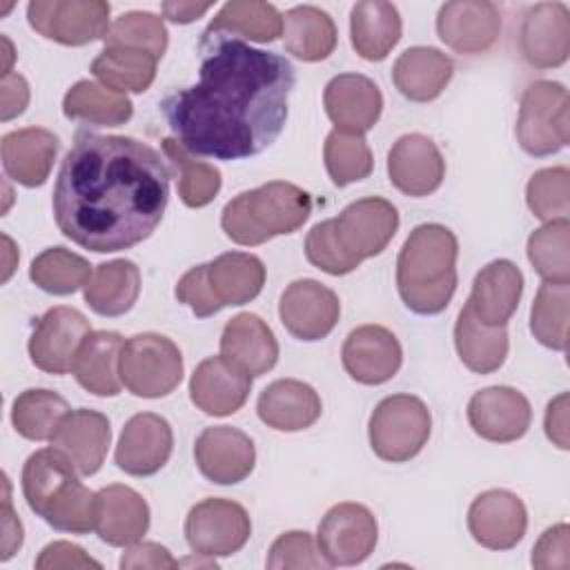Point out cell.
Instances as JSON below:
<instances>
[{"mask_svg": "<svg viewBox=\"0 0 570 570\" xmlns=\"http://www.w3.org/2000/svg\"><path fill=\"white\" fill-rule=\"evenodd\" d=\"M198 49V82L160 100L169 129L196 156H258L285 127L296 85L292 62L227 33L203 31Z\"/></svg>", "mask_w": 570, "mask_h": 570, "instance_id": "6da1fadb", "label": "cell"}, {"mask_svg": "<svg viewBox=\"0 0 570 570\" xmlns=\"http://www.w3.org/2000/svg\"><path fill=\"white\" fill-rule=\"evenodd\" d=\"M169 178L167 160L147 142L78 131L53 185L56 225L85 249H129L160 225Z\"/></svg>", "mask_w": 570, "mask_h": 570, "instance_id": "7a4b0ae2", "label": "cell"}, {"mask_svg": "<svg viewBox=\"0 0 570 570\" xmlns=\"http://www.w3.org/2000/svg\"><path fill=\"white\" fill-rule=\"evenodd\" d=\"M456 236L439 223H423L410 232L396 258V287L416 314L443 312L456 289Z\"/></svg>", "mask_w": 570, "mask_h": 570, "instance_id": "3957f363", "label": "cell"}, {"mask_svg": "<svg viewBox=\"0 0 570 570\" xmlns=\"http://www.w3.org/2000/svg\"><path fill=\"white\" fill-rule=\"evenodd\" d=\"M22 494L31 512L53 530L87 534L96 525V492L82 485L76 465L53 445L27 459Z\"/></svg>", "mask_w": 570, "mask_h": 570, "instance_id": "277c9868", "label": "cell"}, {"mask_svg": "<svg viewBox=\"0 0 570 570\" xmlns=\"http://www.w3.org/2000/svg\"><path fill=\"white\" fill-rule=\"evenodd\" d=\"M312 214V196L298 185L272 180L234 196L220 214L225 236L238 245H263L274 236L292 234Z\"/></svg>", "mask_w": 570, "mask_h": 570, "instance_id": "5b68a950", "label": "cell"}, {"mask_svg": "<svg viewBox=\"0 0 570 570\" xmlns=\"http://www.w3.org/2000/svg\"><path fill=\"white\" fill-rule=\"evenodd\" d=\"M118 374L134 396L160 399L178 387L183 379V354L167 336L154 332L136 334L120 347Z\"/></svg>", "mask_w": 570, "mask_h": 570, "instance_id": "8992f818", "label": "cell"}, {"mask_svg": "<svg viewBox=\"0 0 570 570\" xmlns=\"http://www.w3.org/2000/svg\"><path fill=\"white\" fill-rule=\"evenodd\" d=\"M428 405L412 394L385 396L372 412L367 434L374 454L390 463L414 459L430 439Z\"/></svg>", "mask_w": 570, "mask_h": 570, "instance_id": "52a82bcc", "label": "cell"}, {"mask_svg": "<svg viewBox=\"0 0 570 570\" xmlns=\"http://www.w3.org/2000/svg\"><path fill=\"white\" fill-rule=\"evenodd\" d=\"M517 140L530 156H550L570 140L568 91L561 82L537 80L521 96Z\"/></svg>", "mask_w": 570, "mask_h": 570, "instance_id": "ba28073f", "label": "cell"}, {"mask_svg": "<svg viewBox=\"0 0 570 570\" xmlns=\"http://www.w3.org/2000/svg\"><path fill=\"white\" fill-rule=\"evenodd\" d=\"M27 20L42 38L80 47L105 40L109 31V4L102 0H33Z\"/></svg>", "mask_w": 570, "mask_h": 570, "instance_id": "9c48e42d", "label": "cell"}, {"mask_svg": "<svg viewBox=\"0 0 570 570\" xmlns=\"http://www.w3.org/2000/svg\"><path fill=\"white\" fill-rule=\"evenodd\" d=\"M252 534L247 510L232 499H203L185 519V539L194 554L229 557L238 552Z\"/></svg>", "mask_w": 570, "mask_h": 570, "instance_id": "30bf717a", "label": "cell"}, {"mask_svg": "<svg viewBox=\"0 0 570 570\" xmlns=\"http://www.w3.org/2000/svg\"><path fill=\"white\" fill-rule=\"evenodd\" d=\"M334 238L341 249L361 265L365 258L381 254L399 229L396 207L379 196L350 203L336 218H330Z\"/></svg>", "mask_w": 570, "mask_h": 570, "instance_id": "8fae6325", "label": "cell"}, {"mask_svg": "<svg viewBox=\"0 0 570 570\" xmlns=\"http://www.w3.org/2000/svg\"><path fill=\"white\" fill-rule=\"evenodd\" d=\"M379 525L374 514L361 503H336L318 523L316 543L330 566L363 563L376 546Z\"/></svg>", "mask_w": 570, "mask_h": 570, "instance_id": "7c38bea8", "label": "cell"}, {"mask_svg": "<svg viewBox=\"0 0 570 570\" xmlns=\"http://www.w3.org/2000/svg\"><path fill=\"white\" fill-rule=\"evenodd\" d=\"M91 334V325L73 307H51L33 325L29 338L31 363L49 374H67L73 367L82 341Z\"/></svg>", "mask_w": 570, "mask_h": 570, "instance_id": "4fadbf2b", "label": "cell"}, {"mask_svg": "<svg viewBox=\"0 0 570 570\" xmlns=\"http://www.w3.org/2000/svg\"><path fill=\"white\" fill-rule=\"evenodd\" d=\"M283 327L298 341L325 338L341 316L338 296L314 278H301L285 287L278 301Z\"/></svg>", "mask_w": 570, "mask_h": 570, "instance_id": "5bb4252c", "label": "cell"}, {"mask_svg": "<svg viewBox=\"0 0 570 570\" xmlns=\"http://www.w3.org/2000/svg\"><path fill=\"white\" fill-rule=\"evenodd\" d=\"M194 459L205 479L218 485H234L249 476L256 463L254 441L238 428H205L194 443Z\"/></svg>", "mask_w": 570, "mask_h": 570, "instance_id": "9a60e30c", "label": "cell"}, {"mask_svg": "<svg viewBox=\"0 0 570 570\" xmlns=\"http://www.w3.org/2000/svg\"><path fill=\"white\" fill-rule=\"evenodd\" d=\"M468 421L474 434L481 439L492 443H510L528 432L532 410L519 390L492 385L470 399Z\"/></svg>", "mask_w": 570, "mask_h": 570, "instance_id": "2e32d148", "label": "cell"}, {"mask_svg": "<svg viewBox=\"0 0 570 570\" xmlns=\"http://www.w3.org/2000/svg\"><path fill=\"white\" fill-rule=\"evenodd\" d=\"M171 448L174 432L169 421L154 412H140L125 423L114 459L131 476H151L169 461Z\"/></svg>", "mask_w": 570, "mask_h": 570, "instance_id": "e0dca14e", "label": "cell"}, {"mask_svg": "<svg viewBox=\"0 0 570 570\" xmlns=\"http://www.w3.org/2000/svg\"><path fill=\"white\" fill-rule=\"evenodd\" d=\"M528 528L523 501L508 490L481 492L468 510V530L476 543L488 550L514 548Z\"/></svg>", "mask_w": 570, "mask_h": 570, "instance_id": "ac0fdd59", "label": "cell"}, {"mask_svg": "<svg viewBox=\"0 0 570 570\" xmlns=\"http://www.w3.org/2000/svg\"><path fill=\"white\" fill-rule=\"evenodd\" d=\"M436 33L456 53H483L499 40L501 13L488 0L445 2L436 16Z\"/></svg>", "mask_w": 570, "mask_h": 570, "instance_id": "d6986e66", "label": "cell"}, {"mask_svg": "<svg viewBox=\"0 0 570 570\" xmlns=\"http://www.w3.org/2000/svg\"><path fill=\"white\" fill-rule=\"evenodd\" d=\"M345 372L363 385L390 381L401 363L403 350L399 338L383 325H361L352 330L341 350Z\"/></svg>", "mask_w": 570, "mask_h": 570, "instance_id": "ffe728a7", "label": "cell"}, {"mask_svg": "<svg viewBox=\"0 0 570 570\" xmlns=\"http://www.w3.org/2000/svg\"><path fill=\"white\" fill-rule=\"evenodd\" d=\"M252 390V376L234 361L209 356L200 361L189 379L191 403L209 416H229L238 412Z\"/></svg>", "mask_w": 570, "mask_h": 570, "instance_id": "44dd1931", "label": "cell"}, {"mask_svg": "<svg viewBox=\"0 0 570 570\" xmlns=\"http://www.w3.org/2000/svg\"><path fill=\"white\" fill-rule=\"evenodd\" d=\"M521 53L537 69L561 67L570 56V11L563 2L532 4L521 22Z\"/></svg>", "mask_w": 570, "mask_h": 570, "instance_id": "7402d4cb", "label": "cell"}, {"mask_svg": "<svg viewBox=\"0 0 570 570\" xmlns=\"http://www.w3.org/2000/svg\"><path fill=\"white\" fill-rule=\"evenodd\" d=\"M323 105L334 129L363 136L383 111V96L374 80L363 73H341L325 85Z\"/></svg>", "mask_w": 570, "mask_h": 570, "instance_id": "603a6c76", "label": "cell"}, {"mask_svg": "<svg viewBox=\"0 0 570 570\" xmlns=\"http://www.w3.org/2000/svg\"><path fill=\"white\" fill-rule=\"evenodd\" d=\"M387 176L399 191L421 198L441 187L445 160L432 138L423 134H405L387 154Z\"/></svg>", "mask_w": 570, "mask_h": 570, "instance_id": "cb8c5ba5", "label": "cell"}, {"mask_svg": "<svg viewBox=\"0 0 570 570\" xmlns=\"http://www.w3.org/2000/svg\"><path fill=\"white\" fill-rule=\"evenodd\" d=\"M523 294L521 269L505 258L492 261L474 276L468 309L472 316L490 327H503L519 307Z\"/></svg>", "mask_w": 570, "mask_h": 570, "instance_id": "d4e9b609", "label": "cell"}, {"mask_svg": "<svg viewBox=\"0 0 570 570\" xmlns=\"http://www.w3.org/2000/svg\"><path fill=\"white\" fill-rule=\"evenodd\" d=\"M109 443V419L102 412L87 407L71 410L51 436V445L76 465L80 476H91L102 468Z\"/></svg>", "mask_w": 570, "mask_h": 570, "instance_id": "484cf974", "label": "cell"}, {"mask_svg": "<svg viewBox=\"0 0 570 570\" xmlns=\"http://www.w3.org/2000/svg\"><path fill=\"white\" fill-rule=\"evenodd\" d=\"M94 530L109 546H134L149 530V505L129 485L111 483L96 492Z\"/></svg>", "mask_w": 570, "mask_h": 570, "instance_id": "4316f807", "label": "cell"}, {"mask_svg": "<svg viewBox=\"0 0 570 570\" xmlns=\"http://www.w3.org/2000/svg\"><path fill=\"white\" fill-rule=\"evenodd\" d=\"M4 174L22 187H40L58 154V136L42 127H24L2 136Z\"/></svg>", "mask_w": 570, "mask_h": 570, "instance_id": "83f0119b", "label": "cell"}, {"mask_svg": "<svg viewBox=\"0 0 570 570\" xmlns=\"http://www.w3.org/2000/svg\"><path fill=\"white\" fill-rule=\"evenodd\" d=\"M321 410L316 390L296 379H278L269 383L256 401L258 419L278 432H301L314 425Z\"/></svg>", "mask_w": 570, "mask_h": 570, "instance_id": "f1b7e54d", "label": "cell"}, {"mask_svg": "<svg viewBox=\"0 0 570 570\" xmlns=\"http://www.w3.org/2000/svg\"><path fill=\"white\" fill-rule=\"evenodd\" d=\"M220 354L240 365L249 376H261L276 365L278 341L261 316L243 312L225 323Z\"/></svg>", "mask_w": 570, "mask_h": 570, "instance_id": "f546056e", "label": "cell"}, {"mask_svg": "<svg viewBox=\"0 0 570 570\" xmlns=\"http://www.w3.org/2000/svg\"><path fill=\"white\" fill-rule=\"evenodd\" d=\"M452 60L436 47H410L392 67L394 87L412 102L439 98L452 80Z\"/></svg>", "mask_w": 570, "mask_h": 570, "instance_id": "4dcf8cb0", "label": "cell"}, {"mask_svg": "<svg viewBox=\"0 0 570 570\" xmlns=\"http://www.w3.org/2000/svg\"><path fill=\"white\" fill-rule=\"evenodd\" d=\"M209 292L218 307L245 305L254 301L265 285V265L258 256L245 252H227L205 263Z\"/></svg>", "mask_w": 570, "mask_h": 570, "instance_id": "1f68e13d", "label": "cell"}, {"mask_svg": "<svg viewBox=\"0 0 570 570\" xmlns=\"http://www.w3.org/2000/svg\"><path fill=\"white\" fill-rule=\"evenodd\" d=\"M401 13L392 2L363 0L352 7L350 40L363 60L379 62L387 58V53L401 40Z\"/></svg>", "mask_w": 570, "mask_h": 570, "instance_id": "d6a6232c", "label": "cell"}, {"mask_svg": "<svg viewBox=\"0 0 570 570\" xmlns=\"http://www.w3.org/2000/svg\"><path fill=\"white\" fill-rule=\"evenodd\" d=\"M122 343L118 332H91L82 341L71 367L78 385L96 396L120 394L122 381L118 374V358Z\"/></svg>", "mask_w": 570, "mask_h": 570, "instance_id": "836d02e7", "label": "cell"}, {"mask_svg": "<svg viewBox=\"0 0 570 570\" xmlns=\"http://www.w3.org/2000/svg\"><path fill=\"white\" fill-rule=\"evenodd\" d=\"M140 294V272L136 263L116 258L96 265L85 285L87 305L100 316H120L134 307Z\"/></svg>", "mask_w": 570, "mask_h": 570, "instance_id": "e575fe53", "label": "cell"}, {"mask_svg": "<svg viewBox=\"0 0 570 570\" xmlns=\"http://www.w3.org/2000/svg\"><path fill=\"white\" fill-rule=\"evenodd\" d=\"M283 45L303 62L325 60L336 47V24L314 4L292 7L283 16Z\"/></svg>", "mask_w": 570, "mask_h": 570, "instance_id": "d590c367", "label": "cell"}, {"mask_svg": "<svg viewBox=\"0 0 570 570\" xmlns=\"http://www.w3.org/2000/svg\"><path fill=\"white\" fill-rule=\"evenodd\" d=\"M454 345L461 363L476 374H490L499 370L510 347L505 325L490 327L479 323L468 309V305L459 312V318L454 325Z\"/></svg>", "mask_w": 570, "mask_h": 570, "instance_id": "8d00e7d4", "label": "cell"}, {"mask_svg": "<svg viewBox=\"0 0 570 570\" xmlns=\"http://www.w3.org/2000/svg\"><path fill=\"white\" fill-rule=\"evenodd\" d=\"M62 111L67 118L80 120L87 125L118 127L131 118L134 105L125 94L114 91L102 82L78 80L65 94Z\"/></svg>", "mask_w": 570, "mask_h": 570, "instance_id": "74e56055", "label": "cell"}, {"mask_svg": "<svg viewBox=\"0 0 570 570\" xmlns=\"http://www.w3.org/2000/svg\"><path fill=\"white\" fill-rule=\"evenodd\" d=\"M205 31L247 38L252 42H272L283 36V16L269 2L232 0L220 7Z\"/></svg>", "mask_w": 570, "mask_h": 570, "instance_id": "f35d334b", "label": "cell"}, {"mask_svg": "<svg viewBox=\"0 0 570 570\" xmlns=\"http://www.w3.org/2000/svg\"><path fill=\"white\" fill-rule=\"evenodd\" d=\"M158 58L131 47H105L91 62V73L114 91L142 94L156 78Z\"/></svg>", "mask_w": 570, "mask_h": 570, "instance_id": "ab89813d", "label": "cell"}, {"mask_svg": "<svg viewBox=\"0 0 570 570\" xmlns=\"http://www.w3.org/2000/svg\"><path fill=\"white\" fill-rule=\"evenodd\" d=\"M67 401L51 390H24L16 396L11 407V423L16 432L29 441H51L60 421L69 414Z\"/></svg>", "mask_w": 570, "mask_h": 570, "instance_id": "60d3db41", "label": "cell"}, {"mask_svg": "<svg viewBox=\"0 0 570 570\" xmlns=\"http://www.w3.org/2000/svg\"><path fill=\"white\" fill-rule=\"evenodd\" d=\"M163 151L178 174V196L187 207H205L220 191V171L198 160L191 151H187L176 138L163 140Z\"/></svg>", "mask_w": 570, "mask_h": 570, "instance_id": "b9f144b4", "label": "cell"}, {"mask_svg": "<svg viewBox=\"0 0 570 570\" xmlns=\"http://www.w3.org/2000/svg\"><path fill=\"white\" fill-rule=\"evenodd\" d=\"M91 274V265L65 247H49L40 252L29 267V278L42 292L56 296H67L85 287Z\"/></svg>", "mask_w": 570, "mask_h": 570, "instance_id": "7bdbcfd3", "label": "cell"}, {"mask_svg": "<svg viewBox=\"0 0 570 570\" xmlns=\"http://www.w3.org/2000/svg\"><path fill=\"white\" fill-rule=\"evenodd\" d=\"M568 303L570 283L543 281L530 309V330L541 345L559 352L568 347Z\"/></svg>", "mask_w": 570, "mask_h": 570, "instance_id": "ee69618b", "label": "cell"}, {"mask_svg": "<svg viewBox=\"0 0 570 570\" xmlns=\"http://www.w3.org/2000/svg\"><path fill=\"white\" fill-rule=\"evenodd\" d=\"M528 261L548 283H570V223L552 220L528 238Z\"/></svg>", "mask_w": 570, "mask_h": 570, "instance_id": "f6af8a7d", "label": "cell"}, {"mask_svg": "<svg viewBox=\"0 0 570 570\" xmlns=\"http://www.w3.org/2000/svg\"><path fill=\"white\" fill-rule=\"evenodd\" d=\"M323 158H325V169L336 187H345L356 180H363L374 169V158L365 138L358 134H345L338 129L327 134Z\"/></svg>", "mask_w": 570, "mask_h": 570, "instance_id": "bcb514c9", "label": "cell"}, {"mask_svg": "<svg viewBox=\"0 0 570 570\" xmlns=\"http://www.w3.org/2000/svg\"><path fill=\"white\" fill-rule=\"evenodd\" d=\"M105 47L142 49L160 60L167 49V27L151 11H127L109 24Z\"/></svg>", "mask_w": 570, "mask_h": 570, "instance_id": "7dc6e473", "label": "cell"}, {"mask_svg": "<svg viewBox=\"0 0 570 570\" xmlns=\"http://www.w3.org/2000/svg\"><path fill=\"white\" fill-rule=\"evenodd\" d=\"M530 212L543 220H563L570 214V171L568 167H546L532 174L525 187Z\"/></svg>", "mask_w": 570, "mask_h": 570, "instance_id": "c3c4849f", "label": "cell"}, {"mask_svg": "<svg viewBox=\"0 0 570 570\" xmlns=\"http://www.w3.org/2000/svg\"><path fill=\"white\" fill-rule=\"evenodd\" d=\"M267 568L283 570V568H332L327 559L316 548L309 532L292 530L283 532L269 548Z\"/></svg>", "mask_w": 570, "mask_h": 570, "instance_id": "681fc988", "label": "cell"}, {"mask_svg": "<svg viewBox=\"0 0 570 570\" xmlns=\"http://www.w3.org/2000/svg\"><path fill=\"white\" fill-rule=\"evenodd\" d=\"M305 256L307 261L318 267L321 272L325 274H332V276H343V274H350L354 272L358 265L341 249L338 240L334 238V232H332V223L330 220H323V223H316L309 232H307V238H305Z\"/></svg>", "mask_w": 570, "mask_h": 570, "instance_id": "f907efd6", "label": "cell"}, {"mask_svg": "<svg viewBox=\"0 0 570 570\" xmlns=\"http://www.w3.org/2000/svg\"><path fill=\"white\" fill-rule=\"evenodd\" d=\"M532 566L539 570H566L570 566L568 523H557L539 537L532 548Z\"/></svg>", "mask_w": 570, "mask_h": 570, "instance_id": "816d5d0a", "label": "cell"}, {"mask_svg": "<svg viewBox=\"0 0 570 570\" xmlns=\"http://www.w3.org/2000/svg\"><path fill=\"white\" fill-rule=\"evenodd\" d=\"M176 298H178V303L189 305V309L198 318H207V316H214L216 312H220V307L214 301V296L209 292V285H207L205 263L187 269L178 278V283H176Z\"/></svg>", "mask_w": 570, "mask_h": 570, "instance_id": "f5cc1de1", "label": "cell"}, {"mask_svg": "<svg viewBox=\"0 0 570 570\" xmlns=\"http://www.w3.org/2000/svg\"><path fill=\"white\" fill-rule=\"evenodd\" d=\"M38 570H56V568H102L96 559H91L80 546L69 541H53L42 548L36 559Z\"/></svg>", "mask_w": 570, "mask_h": 570, "instance_id": "db71d44e", "label": "cell"}, {"mask_svg": "<svg viewBox=\"0 0 570 570\" xmlns=\"http://www.w3.org/2000/svg\"><path fill=\"white\" fill-rule=\"evenodd\" d=\"M180 563L171 557V552L154 541H138L134 546H127L125 554L120 557V568L125 570H138V568H154V570H163V568H178Z\"/></svg>", "mask_w": 570, "mask_h": 570, "instance_id": "11a10c76", "label": "cell"}, {"mask_svg": "<svg viewBox=\"0 0 570 570\" xmlns=\"http://www.w3.org/2000/svg\"><path fill=\"white\" fill-rule=\"evenodd\" d=\"M0 118L7 122L20 116L29 102V85L20 73H7L0 82Z\"/></svg>", "mask_w": 570, "mask_h": 570, "instance_id": "9f6ffc18", "label": "cell"}, {"mask_svg": "<svg viewBox=\"0 0 570 570\" xmlns=\"http://www.w3.org/2000/svg\"><path fill=\"white\" fill-rule=\"evenodd\" d=\"M546 436L561 450L570 448V436H568V394L561 392L554 396L548 407H546V419H543Z\"/></svg>", "mask_w": 570, "mask_h": 570, "instance_id": "6f0895ef", "label": "cell"}, {"mask_svg": "<svg viewBox=\"0 0 570 570\" xmlns=\"http://www.w3.org/2000/svg\"><path fill=\"white\" fill-rule=\"evenodd\" d=\"M4 479V508H2V554L0 559L7 561L13 557V552L22 546V525L11 508V494H9V479Z\"/></svg>", "mask_w": 570, "mask_h": 570, "instance_id": "680465c9", "label": "cell"}, {"mask_svg": "<svg viewBox=\"0 0 570 570\" xmlns=\"http://www.w3.org/2000/svg\"><path fill=\"white\" fill-rule=\"evenodd\" d=\"M214 2H183V0H167L160 4L167 20L176 24H189L205 16Z\"/></svg>", "mask_w": 570, "mask_h": 570, "instance_id": "91938a15", "label": "cell"}, {"mask_svg": "<svg viewBox=\"0 0 570 570\" xmlns=\"http://www.w3.org/2000/svg\"><path fill=\"white\" fill-rule=\"evenodd\" d=\"M2 240H4V245H7V263H4L2 281H9V276H11V272H13V261H11V256L16 254V249H13V243H11L9 236H2Z\"/></svg>", "mask_w": 570, "mask_h": 570, "instance_id": "94428289", "label": "cell"}, {"mask_svg": "<svg viewBox=\"0 0 570 570\" xmlns=\"http://www.w3.org/2000/svg\"><path fill=\"white\" fill-rule=\"evenodd\" d=\"M2 45H4V67H2V76H7V73H11L9 65H11V60H13V47H11V42H9L7 36H2Z\"/></svg>", "mask_w": 570, "mask_h": 570, "instance_id": "6125c7cd", "label": "cell"}]
</instances>
